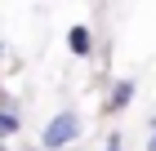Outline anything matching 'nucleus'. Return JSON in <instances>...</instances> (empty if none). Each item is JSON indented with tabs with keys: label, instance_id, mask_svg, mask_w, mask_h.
I'll use <instances>...</instances> for the list:
<instances>
[{
	"label": "nucleus",
	"instance_id": "obj_1",
	"mask_svg": "<svg viewBox=\"0 0 156 151\" xmlns=\"http://www.w3.org/2000/svg\"><path fill=\"white\" fill-rule=\"evenodd\" d=\"M80 133H85L80 116H76V111H58V116L40 129V151H67Z\"/></svg>",
	"mask_w": 156,
	"mask_h": 151
},
{
	"label": "nucleus",
	"instance_id": "obj_2",
	"mask_svg": "<svg viewBox=\"0 0 156 151\" xmlns=\"http://www.w3.org/2000/svg\"><path fill=\"white\" fill-rule=\"evenodd\" d=\"M67 49H72L76 58H89V53H94V31L85 22H76L72 31H67Z\"/></svg>",
	"mask_w": 156,
	"mask_h": 151
},
{
	"label": "nucleus",
	"instance_id": "obj_3",
	"mask_svg": "<svg viewBox=\"0 0 156 151\" xmlns=\"http://www.w3.org/2000/svg\"><path fill=\"white\" fill-rule=\"evenodd\" d=\"M134 102V80H116L107 93V116H116V111H125V107Z\"/></svg>",
	"mask_w": 156,
	"mask_h": 151
},
{
	"label": "nucleus",
	"instance_id": "obj_4",
	"mask_svg": "<svg viewBox=\"0 0 156 151\" xmlns=\"http://www.w3.org/2000/svg\"><path fill=\"white\" fill-rule=\"evenodd\" d=\"M18 129H23V116L13 107H0V138H13Z\"/></svg>",
	"mask_w": 156,
	"mask_h": 151
},
{
	"label": "nucleus",
	"instance_id": "obj_5",
	"mask_svg": "<svg viewBox=\"0 0 156 151\" xmlns=\"http://www.w3.org/2000/svg\"><path fill=\"white\" fill-rule=\"evenodd\" d=\"M103 151H120V138H112V142H107V147H103Z\"/></svg>",
	"mask_w": 156,
	"mask_h": 151
}]
</instances>
